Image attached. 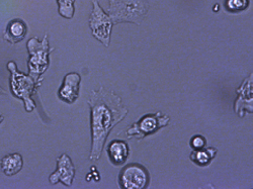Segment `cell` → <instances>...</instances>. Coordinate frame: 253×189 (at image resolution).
Here are the masks:
<instances>
[{
  "mask_svg": "<svg viewBox=\"0 0 253 189\" xmlns=\"http://www.w3.org/2000/svg\"><path fill=\"white\" fill-rule=\"evenodd\" d=\"M108 14L114 25L132 23L140 26L149 11L147 0H109Z\"/></svg>",
  "mask_w": 253,
  "mask_h": 189,
  "instance_id": "obj_3",
  "label": "cell"
},
{
  "mask_svg": "<svg viewBox=\"0 0 253 189\" xmlns=\"http://www.w3.org/2000/svg\"><path fill=\"white\" fill-rule=\"evenodd\" d=\"M90 108L91 151L89 160L96 162L100 159L105 142L112 130L129 113L121 97L113 91L100 87L92 90L87 100Z\"/></svg>",
  "mask_w": 253,
  "mask_h": 189,
  "instance_id": "obj_1",
  "label": "cell"
},
{
  "mask_svg": "<svg viewBox=\"0 0 253 189\" xmlns=\"http://www.w3.org/2000/svg\"><path fill=\"white\" fill-rule=\"evenodd\" d=\"M7 69L10 72L9 86L12 95L24 102V107L27 113H32L37 108L33 97L37 94L39 87H41L42 84H43L44 78L35 80L29 74L20 72L14 61L7 63Z\"/></svg>",
  "mask_w": 253,
  "mask_h": 189,
  "instance_id": "obj_2",
  "label": "cell"
},
{
  "mask_svg": "<svg viewBox=\"0 0 253 189\" xmlns=\"http://www.w3.org/2000/svg\"><path fill=\"white\" fill-rule=\"evenodd\" d=\"M169 122L170 117L167 114H162L160 112L155 113H148L142 116L137 122L133 123L131 127L126 128L125 132H120L118 136L125 135L126 139L129 140L136 137L140 141L167 127Z\"/></svg>",
  "mask_w": 253,
  "mask_h": 189,
  "instance_id": "obj_5",
  "label": "cell"
},
{
  "mask_svg": "<svg viewBox=\"0 0 253 189\" xmlns=\"http://www.w3.org/2000/svg\"><path fill=\"white\" fill-rule=\"evenodd\" d=\"M75 177V166L71 158L67 154H62L57 159V168L55 172L49 177L51 184L62 182L64 185L70 187Z\"/></svg>",
  "mask_w": 253,
  "mask_h": 189,
  "instance_id": "obj_9",
  "label": "cell"
},
{
  "mask_svg": "<svg viewBox=\"0 0 253 189\" xmlns=\"http://www.w3.org/2000/svg\"><path fill=\"white\" fill-rule=\"evenodd\" d=\"M149 173L137 163L125 166L119 175V184L124 189H144L149 184Z\"/></svg>",
  "mask_w": 253,
  "mask_h": 189,
  "instance_id": "obj_7",
  "label": "cell"
},
{
  "mask_svg": "<svg viewBox=\"0 0 253 189\" xmlns=\"http://www.w3.org/2000/svg\"><path fill=\"white\" fill-rule=\"evenodd\" d=\"M59 14L67 19H71L75 13V0H56Z\"/></svg>",
  "mask_w": 253,
  "mask_h": 189,
  "instance_id": "obj_15",
  "label": "cell"
},
{
  "mask_svg": "<svg viewBox=\"0 0 253 189\" xmlns=\"http://www.w3.org/2000/svg\"><path fill=\"white\" fill-rule=\"evenodd\" d=\"M80 83L81 76L79 75V73L70 72L66 74L58 91L59 99L68 104L74 103L79 96Z\"/></svg>",
  "mask_w": 253,
  "mask_h": 189,
  "instance_id": "obj_10",
  "label": "cell"
},
{
  "mask_svg": "<svg viewBox=\"0 0 253 189\" xmlns=\"http://www.w3.org/2000/svg\"><path fill=\"white\" fill-rule=\"evenodd\" d=\"M253 75H249L237 89V99L234 110L239 117H244L245 113L253 112Z\"/></svg>",
  "mask_w": 253,
  "mask_h": 189,
  "instance_id": "obj_8",
  "label": "cell"
},
{
  "mask_svg": "<svg viewBox=\"0 0 253 189\" xmlns=\"http://www.w3.org/2000/svg\"><path fill=\"white\" fill-rule=\"evenodd\" d=\"M249 6V0H226L225 7L229 12H241Z\"/></svg>",
  "mask_w": 253,
  "mask_h": 189,
  "instance_id": "obj_16",
  "label": "cell"
},
{
  "mask_svg": "<svg viewBox=\"0 0 253 189\" xmlns=\"http://www.w3.org/2000/svg\"><path fill=\"white\" fill-rule=\"evenodd\" d=\"M218 150L215 147H204L202 149L194 150L189 158L196 165L204 167L211 164V162L215 159Z\"/></svg>",
  "mask_w": 253,
  "mask_h": 189,
  "instance_id": "obj_14",
  "label": "cell"
},
{
  "mask_svg": "<svg viewBox=\"0 0 253 189\" xmlns=\"http://www.w3.org/2000/svg\"><path fill=\"white\" fill-rule=\"evenodd\" d=\"M27 49L29 52V75L35 80H40L41 75L49 69L51 63L50 55L55 51V48H50L49 35L46 34L42 40H39L38 37L30 38Z\"/></svg>",
  "mask_w": 253,
  "mask_h": 189,
  "instance_id": "obj_4",
  "label": "cell"
},
{
  "mask_svg": "<svg viewBox=\"0 0 253 189\" xmlns=\"http://www.w3.org/2000/svg\"><path fill=\"white\" fill-rule=\"evenodd\" d=\"M6 94H7V91L0 86V95H6Z\"/></svg>",
  "mask_w": 253,
  "mask_h": 189,
  "instance_id": "obj_18",
  "label": "cell"
},
{
  "mask_svg": "<svg viewBox=\"0 0 253 189\" xmlns=\"http://www.w3.org/2000/svg\"><path fill=\"white\" fill-rule=\"evenodd\" d=\"M113 26L114 24L109 14L102 9L97 0H92V10L89 16V28L92 36L107 48L111 43Z\"/></svg>",
  "mask_w": 253,
  "mask_h": 189,
  "instance_id": "obj_6",
  "label": "cell"
},
{
  "mask_svg": "<svg viewBox=\"0 0 253 189\" xmlns=\"http://www.w3.org/2000/svg\"><path fill=\"white\" fill-rule=\"evenodd\" d=\"M189 145H191V147L194 150H199V149H202V148H204V147H206L207 141L204 136L196 135V136L192 137L191 142H189Z\"/></svg>",
  "mask_w": 253,
  "mask_h": 189,
  "instance_id": "obj_17",
  "label": "cell"
},
{
  "mask_svg": "<svg viewBox=\"0 0 253 189\" xmlns=\"http://www.w3.org/2000/svg\"><path fill=\"white\" fill-rule=\"evenodd\" d=\"M3 120H4V116L3 115H0V124L3 122Z\"/></svg>",
  "mask_w": 253,
  "mask_h": 189,
  "instance_id": "obj_19",
  "label": "cell"
},
{
  "mask_svg": "<svg viewBox=\"0 0 253 189\" xmlns=\"http://www.w3.org/2000/svg\"><path fill=\"white\" fill-rule=\"evenodd\" d=\"M24 167V159L23 156L18 153H13L7 155L2 158L0 162V168H1L2 172L8 176H14L20 172Z\"/></svg>",
  "mask_w": 253,
  "mask_h": 189,
  "instance_id": "obj_13",
  "label": "cell"
},
{
  "mask_svg": "<svg viewBox=\"0 0 253 189\" xmlns=\"http://www.w3.org/2000/svg\"><path fill=\"white\" fill-rule=\"evenodd\" d=\"M107 153L111 163L115 166L124 165L130 158V146L126 141L116 139L107 147Z\"/></svg>",
  "mask_w": 253,
  "mask_h": 189,
  "instance_id": "obj_11",
  "label": "cell"
},
{
  "mask_svg": "<svg viewBox=\"0 0 253 189\" xmlns=\"http://www.w3.org/2000/svg\"><path fill=\"white\" fill-rule=\"evenodd\" d=\"M28 34V26L22 18L11 19L3 34V39L11 45H16L24 40Z\"/></svg>",
  "mask_w": 253,
  "mask_h": 189,
  "instance_id": "obj_12",
  "label": "cell"
}]
</instances>
